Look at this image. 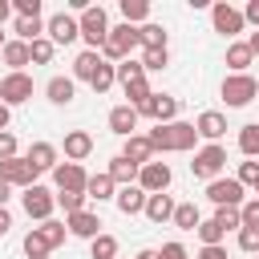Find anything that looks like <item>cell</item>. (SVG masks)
<instances>
[{"mask_svg": "<svg viewBox=\"0 0 259 259\" xmlns=\"http://www.w3.org/2000/svg\"><path fill=\"white\" fill-rule=\"evenodd\" d=\"M138 61H142V69H146V73H158V69H166V65H170V49H142V57H138Z\"/></svg>", "mask_w": 259, "mask_h": 259, "instance_id": "obj_38", "label": "cell"}, {"mask_svg": "<svg viewBox=\"0 0 259 259\" xmlns=\"http://www.w3.org/2000/svg\"><path fill=\"white\" fill-rule=\"evenodd\" d=\"M194 259H227V247H202Z\"/></svg>", "mask_w": 259, "mask_h": 259, "instance_id": "obj_52", "label": "cell"}, {"mask_svg": "<svg viewBox=\"0 0 259 259\" xmlns=\"http://www.w3.org/2000/svg\"><path fill=\"white\" fill-rule=\"evenodd\" d=\"M138 117H150L154 125H170V121H178V97H170V93H150V97L138 105Z\"/></svg>", "mask_w": 259, "mask_h": 259, "instance_id": "obj_8", "label": "cell"}, {"mask_svg": "<svg viewBox=\"0 0 259 259\" xmlns=\"http://www.w3.org/2000/svg\"><path fill=\"white\" fill-rule=\"evenodd\" d=\"M12 231V214H8V206H0V239Z\"/></svg>", "mask_w": 259, "mask_h": 259, "instance_id": "obj_53", "label": "cell"}, {"mask_svg": "<svg viewBox=\"0 0 259 259\" xmlns=\"http://www.w3.org/2000/svg\"><path fill=\"white\" fill-rule=\"evenodd\" d=\"M251 61H255V53H251L247 40H231V45H227V65H231V73H247Z\"/></svg>", "mask_w": 259, "mask_h": 259, "instance_id": "obj_29", "label": "cell"}, {"mask_svg": "<svg viewBox=\"0 0 259 259\" xmlns=\"http://www.w3.org/2000/svg\"><path fill=\"white\" fill-rule=\"evenodd\" d=\"M4 45H8V36H4V28H0V53H4Z\"/></svg>", "mask_w": 259, "mask_h": 259, "instance_id": "obj_59", "label": "cell"}, {"mask_svg": "<svg viewBox=\"0 0 259 259\" xmlns=\"http://www.w3.org/2000/svg\"><path fill=\"white\" fill-rule=\"evenodd\" d=\"M210 24H214V32H223L227 40H235V36L247 28V16H243V8L219 0V4H210Z\"/></svg>", "mask_w": 259, "mask_h": 259, "instance_id": "obj_7", "label": "cell"}, {"mask_svg": "<svg viewBox=\"0 0 259 259\" xmlns=\"http://www.w3.org/2000/svg\"><path fill=\"white\" fill-rule=\"evenodd\" d=\"M247 45H251V53L259 57V32H251V36H247Z\"/></svg>", "mask_w": 259, "mask_h": 259, "instance_id": "obj_58", "label": "cell"}, {"mask_svg": "<svg viewBox=\"0 0 259 259\" xmlns=\"http://www.w3.org/2000/svg\"><path fill=\"white\" fill-rule=\"evenodd\" d=\"M65 227H69V235L89 239V243L101 235V219H97L93 210H77V214H69V219H65Z\"/></svg>", "mask_w": 259, "mask_h": 259, "instance_id": "obj_17", "label": "cell"}, {"mask_svg": "<svg viewBox=\"0 0 259 259\" xmlns=\"http://www.w3.org/2000/svg\"><path fill=\"white\" fill-rule=\"evenodd\" d=\"M0 81H4V77H0Z\"/></svg>", "mask_w": 259, "mask_h": 259, "instance_id": "obj_62", "label": "cell"}, {"mask_svg": "<svg viewBox=\"0 0 259 259\" xmlns=\"http://www.w3.org/2000/svg\"><path fill=\"white\" fill-rule=\"evenodd\" d=\"M138 170H142V166H134V162H130V158H121V154H117V158H109V166H105V174L117 182V190H121V186H134V182H138Z\"/></svg>", "mask_w": 259, "mask_h": 259, "instance_id": "obj_26", "label": "cell"}, {"mask_svg": "<svg viewBox=\"0 0 259 259\" xmlns=\"http://www.w3.org/2000/svg\"><path fill=\"white\" fill-rule=\"evenodd\" d=\"M138 45H142V49H166V45H170V32H166L158 20H146V24L138 28Z\"/></svg>", "mask_w": 259, "mask_h": 259, "instance_id": "obj_28", "label": "cell"}, {"mask_svg": "<svg viewBox=\"0 0 259 259\" xmlns=\"http://www.w3.org/2000/svg\"><path fill=\"white\" fill-rule=\"evenodd\" d=\"M170 182H174V170L166 166V162H150V166H142L138 170V186L146 190V194H166L170 190Z\"/></svg>", "mask_w": 259, "mask_h": 259, "instance_id": "obj_13", "label": "cell"}, {"mask_svg": "<svg viewBox=\"0 0 259 259\" xmlns=\"http://www.w3.org/2000/svg\"><path fill=\"white\" fill-rule=\"evenodd\" d=\"M235 178H239V186H243V190H247V186L255 190V186H259V162H255V158L239 162V174H235Z\"/></svg>", "mask_w": 259, "mask_h": 259, "instance_id": "obj_44", "label": "cell"}, {"mask_svg": "<svg viewBox=\"0 0 259 259\" xmlns=\"http://www.w3.org/2000/svg\"><path fill=\"white\" fill-rule=\"evenodd\" d=\"M93 154V134L89 130H69L65 134V162H85Z\"/></svg>", "mask_w": 259, "mask_h": 259, "instance_id": "obj_16", "label": "cell"}, {"mask_svg": "<svg viewBox=\"0 0 259 259\" xmlns=\"http://www.w3.org/2000/svg\"><path fill=\"white\" fill-rule=\"evenodd\" d=\"M28 53H32V65H49V61L57 57V45H53L49 36H40V40L28 45Z\"/></svg>", "mask_w": 259, "mask_h": 259, "instance_id": "obj_42", "label": "cell"}, {"mask_svg": "<svg viewBox=\"0 0 259 259\" xmlns=\"http://www.w3.org/2000/svg\"><path fill=\"white\" fill-rule=\"evenodd\" d=\"M117 259H121V255H117Z\"/></svg>", "mask_w": 259, "mask_h": 259, "instance_id": "obj_61", "label": "cell"}, {"mask_svg": "<svg viewBox=\"0 0 259 259\" xmlns=\"http://www.w3.org/2000/svg\"><path fill=\"white\" fill-rule=\"evenodd\" d=\"M146 198H150V194L134 182V186H121L113 202H117V210H121V214H142V210H146Z\"/></svg>", "mask_w": 259, "mask_h": 259, "instance_id": "obj_23", "label": "cell"}, {"mask_svg": "<svg viewBox=\"0 0 259 259\" xmlns=\"http://www.w3.org/2000/svg\"><path fill=\"white\" fill-rule=\"evenodd\" d=\"M36 178H40V170H36L28 158H8V162H0V182H8L12 190H16V186H20V190L36 186Z\"/></svg>", "mask_w": 259, "mask_h": 259, "instance_id": "obj_10", "label": "cell"}, {"mask_svg": "<svg viewBox=\"0 0 259 259\" xmlns=\"http://www.w3.org/2000/svg\"><path fill=\"white\" fill-rule=\"evenodd\" d=\"M24 158H28V162H32V166H36L40 174H45V170H57V166H61V150H57L53 142H32Z\"/></svg>", "mask_w": 259, "mask_h": 259, "instance_id": "obj_19", "label": "cell"}, {"mask_svg": "<svg viewBox=\"0 0 259 259\" xmlns=\"http://www.w3.org/2000/svg\"><path fill=\"white\" fill-rule=\"evenodd\" d=\"M121 158H130L134 166H150V162H154V146H150V138H146V134H134V138H125V146H121Z\"/></svg>", "mask_w": 259, "mask_h": 259, "instance_id": "obj_20", "label": "cell"}, {"mask_svg": "<svg viewBox=\"0 0 259 259\" xmlns=\"http://www.w3.org/2000/svg\"><path fill=\"white\" fill-rule=\"evenodd\" d=\"M206 198L214 202V210L219 206H243L247 190L239 186V178H214V182H206Z\"/></svg>", "mask_w": 259, "mask_h": 259, "instance_id": "obj_11", "label": "cell"}, {"mask_svg": "<svg viewBox=\"0 0 259 259\" xmlns=\"http://www.w3.org/2000/svg\"><path fill=\"white\" fill-rule=\"evenodd\" d=\"M121 93H125V97H130V105L138 109V105H142L154 89H150V81H146V77H138V81H125V85H121Z\"/></svg>", "mask_w": 259, "mask_h": 259, "instance_id": "obj_40", "label": "cell"}, {"mask_svg": "<svg viewBox=\"0 0 259 259\" xmlns=\"http://www.w3.org/2000/svg\"><path fill=\"white\" fill-rule=\"evenodd\" d=\"M20 247H24V255H28V259H49V251H53V247L45 243V235H40L36 227H32V231L24 235V243H20Z\"/></svg>", "mask_w": 259, "mask_h": 259, "instance_id": "obj_37", "label": "cell"}, {"mask_svg": "<svg viewBox=\"0 0 259 259\" xmlns=\"http://www.w3.org/2000/svg\"><path fill=\"white\" fill-rule=\"evenodd\" d=\"M239 214H243V227H255V231H259V198H255V194L239 206Z\"/></svg>", "mask_w": 259, "mask_h": 259, "instance_id": "obj_47", "label": "cell"}, {"mask_svg": "<svg viewBox=\"0 0 259 259\" xmlns=\"http://www.w3.org/2000/svg\"><path fill=\"white\" fill-rule=\"evenodd\" d=\"M158 255H162V259H190V251H186V243H178V239H170V243H162V247H158Z\"/></svg>", "mask_w": 259, "mask_h": 259, "instance_id": "obj_48", "label": "cell"}, {"mask_svg": "<svg viewBox=\"0 0 259 259\" xmlns=\"http://www.w3.org/2000/svg\"><path fill=\"white\" fill-rule=\"evenodd\" d=\"M243 16H247V24H255V28H259V0H247Z\"/></svg>", "mask_w": 259, "mask_h": 259, "instance_id": "obj_51", "label": "cell"}, {"mask_svg": "<svg viewBox=\"0 0 259 259\" xmlns=\"http://www.w3.org/2000/svg\"><path fill=\"white\" fill-rule=\"evenodd\" d=\"M117 8H121V20L134 24V28H142L150 20V0H121Z\"/></svg>", "mask_w": 259, "mask_h": 259, "instance_id": "obj_30", "label": "cell"}, {"mask_svg": "<svg viewBox=\"0 0 259 259\" xmlns=\"http://www.w3.org/2000/svg\"><path fill=\"white\" fill-rule=\"evenodd\" d=\"M210 219H214L223 231H235V235H239V227H243V214H239V206H219Z\"/></svg>", "mask_w": 259, "mask_h": 259, "instance_id": "obj_41", "label": "cell"}, {"mask_svg": "<svg viewBox=\"0 0 259 259\" xmlns=\"http://www.w3.org/2000/svg\"><path fill=\"white\" fill-rule=\"evenodd\" d=\"M85 202H89L85 194H69V190H57V206L65 210V219H69V214H77V210H85Z\"/></svg>", "mask_w": 259, "mask_h": 259, "instance_id": "obj_43", "label": "cell"}, {"mask_svg": "<svg viewBox=\"0 0 259 259\" xmlns=\"http://www.w3.org/2000/svg\"><path fill=\"white\" fill-rule=\"evenodd\" d=\"M134 259H162V255H158V247H142Z\"/></svg>", "mask_w": 259, "mask_h": 259, "instance_id": "obj_56", "label": "cell"}, {"mask_svg": "<svg viewBox=\"0 0 259 259\" xmlns=\"http://www.w3.org/2000/svg\"><path fill=\"white\" fill-rule=\"evenodd\" d=\"M235 243H239V251H247V255H259V231H255V227H239Z\"/></svg>", "mask_w": 259, "mask_h": 259, "instance_id": "obj_45", "label": "cell"}, {"mask_svg": "<svg viewBox=\"0 0 259 259\" xmlns=\"http://www.w3.org/2000/svg\"><path fill=\"white\" fill-rule=\"evenodd\" d=\"M255 259H259V255H255Z\"/></svg>", "mask_w": 259, "mask_h": 259, "instance_id": "obj_60", "label": "cell"}, {"mask_svg": "<svg viewBox=\"0 0 259 259\" xmlns=\"http://www.w3.org/2000/svg\"><path fill=\"white\" fill-rule=\"evenodd\" d=\"M32 77L28 73H4V81H0V101L12 109V105H24L28 97H32Z\"/></svg>", "mask_w": 259, "mask_h": 259, "instance_id": "obj_12", "label": "cell"}, {"mask_svg": "<svg viewBox=\"0 0 259 259\" xmlns=\"http://www.w3.org/2000/svg\"><path fill=\"white\" fill-rule=\"evenodd\" d=\"M194 130H198V138H206V142H219V138L227 134V117H223L219 109H202V113L194 117Z\"/></svg>", "mask_w": 259, "mask_h": 259, "instance_id": "obj_18", "label": "cell"}, {"mask_svg": "<svg viewBox=\"0 0 259 259\" xmlns=\"http://www.w3.org/2000/svg\"><path fill=\"white\" fill-rule=\"evenodd\" d=\"M8 16H12V0H0V28H4Z\"/></svg>", "mask_w": 259, "mask_h": 259, "instance_id": "obj_55", "label": "cell"}, {"mask_svg": "<svg viewBox=\"0 0 259 259\" xmlns=\"http://www.w3.org/2000/svg\"><path fill=\"white\" fill-rule=\"evenodd\" d=\"M174 206H178V202H174L170 194H150L142 214H146L150 223H158V227H162V223H170V219H174Z\"/></svg>", "mask_w": 259, "mask_h": 259, "instance_id": "obj_24", "label": "cell"}, {"mask_svg": "<svg viewBox=\"0 0 259 259\" xmlns=\"http://www.w3.org/2000/svg\"><path fill=\"white\" fill-rule=\"evenodd\" d=\"M8 158H20V154H16V134H12V130L0 134V162H8Z\"/></svg>", "mask_w": 259, "mask_h": 259, "instance_id": "obj_49", "label": "cell"}, {"mask_svg": "<svg viewBox=\"0 0 259 259\" xmlns=\"http://www.w3.org/2000/svg\"><path fill=\"white\" fill-rule=\"evenodd\" d=\"M121 255V243L109 235V231H101L93 243H89V259H117Z\"/></svg>", "mask_w": 259, "mask_h": 259, "instance_id": "obj_33", "label": "cell"}, {"mask_svg": "<svg viewBox=\"0 0 259 259\" xmlns=\"http://www.w3.org/2000/svg\"><path fill=\"white\" fill-rule=\"evenodd\" d=\"M194 235L202 239V247H223V239H227V231H223V227H219L214 219H202Z\"/></svg>", "mask_w": 259, "mask_h": 259, "instance_id": "obj_36", "label": "cell"}, {"mask_svg": "<svg viewBox=\"0 0 259 259\" xmlns=\"http://www.w3.org/2000/svg\"><path fill=\"white\" fill-rule=\"evenodd\" d=\"M45 36L53 45H73V40H81V20L73 12H53L45 20Z\"/></svg>", "mask_w": 259, "mask_h": 259, "instance_id": "obj_9", "label": "cell"}, {"mask_svg": "<svg viewBox=\"0 0 259 259\" xmlns=\"http://www.w3.org/2000/svg\"><path fill=\"white\" fill-rule=\"evenodd\" d=\"M219 93H223L227 109H243V105H251V101L259 97V81H255L251 73H227Z\"/></svg>", "mask_w": 259, "mask_h": 259, "instance_id": "obj_3", "label": "cell"}, {"mask_svg": "<svg viewBox=\"0 0 259 259\" xmlns=\"http://www.w3.org/2000/svg\"><path fill=\"white\" fill-rule=\"evenodd\" d=\"M0 57H4L8 73H24V65H32V53H28V45H24V40H16V36L4 45V53H0Z\"/></svg>", "mask_w": 259, "mask_h": 259, "instance_id": "obj_25", "label": "cell"}, {"mask_svg": "<svg viewBox=\"0 0 259 259\" xmlns=\"http://www.w3.org/2000/svg\"><path fill=\"white\" fill-rule=\"evenodd\" d=\"M239 154L259 162V121H247V125H239Z\"/></svg>", "mask_w": 259, "mask_h": 259, "instance_id": "obj_34", "label": "cell"}, {"mask_svg": "<svg viewBox=\"0 0 259 259\" xmlns=\"http://www.w3.org/2000/svg\"><path fill=\"white\" fill-rule=\"evenodd\" d=\"M101 61H105V57H101V53H93V49L77 53V61H73V81H85V85H89V81H93V73L101 69Z\"/></svg>", "mask_w": 259, "mask_h": 259, "instance_id": "obj_27", "label": "cell"}, {"mask_svg": "<svg viewBox=\"0 0 259 259\" xmlns=\"http://www.w3.org/2000/svg\"><path fill=\"white\" fill-rule=\"evenodd\" d=\"M85 198H93V202H109V198H117V182H113L105 170H97V174H89Z\"/></svg>", "mask_w": 259, "mask_h": 259, "instance_id": "obj_22", "label": "cell"}, {"mask_svg": "<svg viewBox=\"0 0 259 259\" xmlns=\"http://www.w3.org/2000/svg\"><path fill=\"white\" fill-rule=\"evenodd\" d=\"M20 206H24V214L28 219H36V223H49L53 219V210H57V194L49 190V186H28L24 194H20Z\"/></svg>", "mask_w": 259, "mask_h": 259, "instance_id": "obj_6", "label": "cell"}, {"mask_svg": "<svg viewBox=\"0 0 259 259\" xmlns=\"http://www.w3.org/2000/svg\"><path fill=\"white\" fill-rule=\"evenodd\" d=\"M53 182H57V190L85 194V186H89V174H85V166H81V162H61V166L53 170Z\"/></svg>", "mask_w": 259, "mask_h": 259, "instance_id": "obj_14", "label": "cell"}, {"mask_svg": "<svg viewBox=\"0 0 259 259\" xmlns=\"http://www.w3.org/2000/svg\"><path fill=\"white\" fill-rule=\"evenodd\" d=\"M8 198H12V186H8V182H0V206H4Z\"/></svg>", "mask_w": 259, "mask_h": 259, "instance_id": "obj_57", "label": "cell"}, {"mask_svg": "<svg viewBox=\"0 0 259 259\" xmlns=\"http://www.w3.org/2000/svg\"><path fill=\"white\" fill-rule=\"evenodd\" d=\"M178 231H198V223H202V210L194 206V202H178L174 206V219H170Z\"/></svg>", "mask_w": 259, "mask_h": 259, "instance_id": "obj_32", "label": "cell"}, {"mask_svg": "<svg viewBox=\"0 0 259 259\" xmlns=\"http://www.w3.org/2000/svg\"><path fill=\"white\" fill-rule=\"evenodd\" d=\"M77 20H81V40H85L93 53H101V45H105V36H109V28H113L109 16H105V8H101V4H89Z\"/></svg>", "mask_w": 259, "mask_h": 259, "instance_id": "obj_5", "label": "cell"}, {"mask_svg": "<svg viewBox=\"0 0 259 259\" xmlns=\"http://www.w3.org/2000/svg\"><path fill=\"white\" fill-rule=\"evenodd\" d=\"M16 40H24V45H32V40H40L45 36V20L40 16H16Z\"/></svg>", "mask_w": 259, "mask_h": 259, "instance_id": "obj_31", "label": "cell"}, {"mask_svg": "<svg viewBox=\"0 0 259 259\" xmlns=\"http://www.w3.org/2000/svg\"><path fill=\"white\" fill-rule=\"evenodd\" d=\"M117 85V65H109V61H101V69L93 73V81H89V89L93 93H109Z\"/></svg>", "mask_w": 259, "mask_h": 259, "instance_id": "obj_35", "label": "cell"}, {"mask_svg": "<svg viewBox=\"0 0 259 259\" xmlns=\"http://www.w3.org/2000/svg\"><path fill=\"white\" fill-rule=\"evenodd\" d=\"M146 138H150L154 154H190V150L198 146V130H194V121H170V125H154Z\"/></svg>", "mask_w": 259, "mask_h": 259, "instance_id": "obj_1", "label": "cell"}, {"mask_svg": "<svg viewBox=\"0 0 259 259\" xmlns=\"http://www.w3.org/2000/svg\"><path fill=\"white\" fill-rule=\"evenodd\" d=\"M134 49H142V45H138V28L121 20V24L109 28V36H105V45H101V57H105L109 65H121V61L134 57Z\"/></svg>", "mask_w": 259, "mask_h": 259, "instance_id": "obj_2", "label": "cell"}, {"mask_svg": "<svg viewBox=\"0 0 259 259\" xmlns=\"http://www.w3.org/2000/svg\"><path fill=\"white\" fill-rule=\"evenodd\" d=\"M138 77H146V69H142V61H121L117 65V85H125V81H138Z\"/></svg>", "mask_w": 259, "mask_h": 259, "instance_id": "obj_46", "label": "cell"}, {"mask_svg": "<svg viewBox=\"0 0 259 259\" xmlns=\"http://www.w3.org/2000/svg\"><path fill=\"white\" fill-rule=\"evenodd\" d=\"M8 121H12V109H8V105H4V101H0V134H4V130H8Z\"/></svg>", "mask_w": 259, "mask_h": 259, "instance_id": "obj_54", "label": "cell"}, {"mask_svg": "<svg viewBox=\"0 0 259 259\" xmlns=\"http://www.w3.org/2000/svg\"><path fill=\"white\" fill-rule=\"evenodd\" d=\"M45 97H49L53 105H69V101L77 97V81H73V77H49V81H45Z\"/></svg>", "mask_w": 259, "mask_h": 259, "instance_id": "obj_21", "label": "cell"}, {"mask_svg": "<svg viewBox=\"0 0 259 259\" xmlns=\"http://www.w3.org/2000/svg\"><path fill=\"white\" fill-rule=\"evenodd\" d=\"M223 170H227V150L219 142H206L202 150H194V162H190V174L194 178L214 182V178H223Z\"/></svg>", "mask_w": 259, "mask_h": 259, "instance_id": "obj_4", "label": "cell"}, {"mask_svg": "<svg viewBox=\"0 0 259 259\" xmlns=\"http://www.w3.org/2000/svg\"><path fill=\"white\" fill-rule=\"evenodd\" d=\"M40 8H45L40 0H12V12L16 16H40Z\"/></svg>", "mask_w": 259, "mask_h": 259, "instance_id": "obj_50", "label": "cell"}, {"mask_svg": "<svg viewBox=\"0 0 259 259\" xmlns=\"http://www.w3.org/2000/svg\"><path fill=\"white\" fill-rule=\"evenodd\" d=\"M105 121H109V130H113L117 138H134V130H138V121H142V117H138V109L125 101V105H113Z\"/></svg>", "mask_w": 259, "mask_h": 259, "instance_id": "obj_15", "label": "cell"}, {"mask_svg": "<svg viewBox=\"0 0 259 259\" xmlns=\"http://www.w3.org/2000/svg\"><path fill=\"white\" fill-rule=\"evenodd\" d=\"M36 231H40V235H45V243H49V247H53V251H57V247H61V243H65V235H69V227H65V223H61V219H49V223H40V227H36Z\"/></svg>", "mask_w": 259, "mask_h": 259, "instance_id": "obj_39", "label": "cell"}]
</instances>
